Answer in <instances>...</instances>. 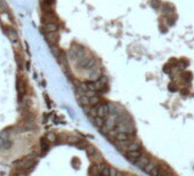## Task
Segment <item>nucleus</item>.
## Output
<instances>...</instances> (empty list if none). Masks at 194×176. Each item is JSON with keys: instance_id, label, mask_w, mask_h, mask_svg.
I'll list each match as a JSON object with an SVG mask.
<instances>
[{"instance_id": "obj_8", "label": "nucleus", "mask_w": 194, "mask_h": 176, "mask_svg": "<svg viewBox=\"0 0 194 176\" xmlns=\"http://www.w3.org/2000/svg\"><path fill=\"white\" fill-rule=\"evenodd\" d=\"M17 91H18V94L20 96H23L24 95V81H22L21 79H17Z\"/></svg>"}, {"instance_id": "obj_5", "label": "nucleus", "mask_w": 194, "mask_h": 176, "mask_svg": "<svg viewBox=\"0 0 194 176\" xmlns=\"http://www.w3.org/2000/svg\"><path fill=\"white\" fill-rule=\"evenodd\" d=\"M57 25L55 22H49V23H45V30L47 32H56L57 31Z\"/></svg>"}, {"instance_id": "obj_1", "label": "nucleus", "mask_w": 194, "mask_h": 176, "mask_svg": "<svg viewBox=\"0 0 194 176\" xmlns=\"http://www.w3.org/2000/svg\"><path fill=\"white\" fill-rule=\"evenodd\" d=\"M143 154V150L142 149H137V150H130V151H127L126 152V157L127 160L130 161L132 164H135L137 161V159Z\"/></svg>"}, {"instance_id": "obj_2", "label": "nucleus", "mask_w": 194, "mask_h": 176, "mask_svg": "<svg viewBox=\"0 0 194 176\" xmlns=\"http://www.w3.org/2000/svg\"><path fill=\"white\" fill-rule=\"evenodd\" d=\"M150 161H151V159L148 158L146 154L143 153L142 156H141V157H139V158L137 159V161L135 162V164H136V165L138 166V167H139L141 169H144V168H145V167L147 166V164L150 162Z\"/></svg>"}, {"instance_id": "obj_4", "label": "nucleus", "mask_w": 194, "mask_h": 176, "mask_svg": "<svg viewBox=\"0 0 194 176\" xmlns=\"http://www.w3.org/2000/svg\"><path fill=\"white\" fill-rule=\"evenodd\" d=\"M46 39L48 40V42H50L51 45L56 44L57 40H58V34H57V31L56 32H46Z\"/></svg>"}, {"instance_id": "obj_9", "label": "nucleus", "mask_w": 194, "mask_h": 176, "mask_svg": "<svg viewBox=\"0 0 194 176\" xmlns=\"http://www.w3.org/2000/svg\"><path fill=\"white\" fill-rule=\"evenodd\" d=\"M7 34H8V37H9V39L11 41H17V34L15 32V30H13V29H8L7 30Z\"/></svg>"}, {"instance_id": "obj_7", "label": "nucleus", "mask_w": 194, "mask_h": 176, "mask_svg": "<svg viewBox=\"0 0 194 176\" xmlns=\"http://www.w3.org/2000/svg\"><path fill=\"white\" fill-rule=\"evenodd\" d=\"M105 124V118H102V117H98L96 116L95 117V119H94V125L98 127V128H102L103 126Z\"/></svg>"}, {"instance_id": "obj_10", "label": "nucleus", "mask_w": 194, "mask_h": 176, "mask_svg": "<svg viewBox=\"0 0 194 176\" xmlns=\"http://www.w3.org/2000/svg\"><path fill=\"white\" fill-rule=\"evenodd\" d=\"M47 138H48V141H51V142H54L55 140H57L56 138V135L54 134V133H49V134H47Z\"/></svg>"}, {"instance_id": "obj_6", "label": "nucleus", "mask_w": 194, "mask_h": 176, "mask_svg": "<svg viewBox=\"0 0 194 176\" xmlns=\"http://www.w3.org/2000/svg\"><path fill=\"white\" fill-rule=\"evenodd\" d=\"M49 141H48V138L45 137V138H41V141H40V145H41V150H44V153H46L48 150H49Z\"/></svg>"}, {"instance_id": "obj_3", "label": "nucleus", "mask_w": 194, "mask_h": 176, "mask_svg": "<svg viewBox=\"0 0 194 176\" xmlns=\"http://www.w3.org/2000/svg\"><path fill=\"white\" fill-rule=\"evenodd\" d=\"M134 135H131L129 133H123V131H119V133H117L115 135H114V138H115V141H118V142H122V141H128V140H130L132 138Z\"/></svg>"}]
</instances>
